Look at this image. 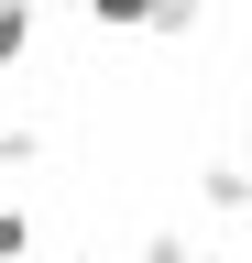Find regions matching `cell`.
<instances>
[{"label":"cell","instance_id":"6da1fadb","mask_svg":"<svg viewBox=\"0 0 252 263\" xmlns=\"http://www.w3.org/2000/svg\"><path fill=\"white\" fill-rule=\"evenodd\" d=\"M88 11H99V22H143L153 0H88Z\"/></svg>","mask_w":252,"mask_h":263},{"label":"cell","instance_id":"7a4b0ae2","mask_svg":"<svg viewBox=\"0 0 252 263\" xmlns=\"http://www.w3.org/2000/svg\"><path fill=\"white\" fill-rule=\"evenodd\" d=\"M153 263H208V252H186V241H165V252H153Z\"/></svg>","mask_w":252,"mask_h":263}]
</instances>
